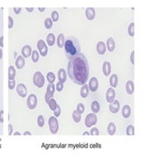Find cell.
Segmentation results:
<instances>
[{"mask_svg":"<svg viewBox=\"0 0 141 159\" xmlns=\"http://www.w3.org/2000/svg\"><path fill=\"white\" fill-rule=\"evenodd\" d=\"M68 74L70 79L78 85L86 83L89 77V65L86 57L82 53H79L68 63Z\"/></svg>","mask_w":141,"mask_h":159,"instance_id":"obj_1","label":"cell"},{"mask_svg":"<svg viewBox=\"0 0 141 159\" xmlns=\"http://www.w3.org/2000/svg\"><path fill=\"white\" fill-rule=\"evenodd\" d=\"M64 50L67 59H72L79 53H80L79 42L75 36L70 35L64 41Z\"/></svg>","mask_w":141,"mask_h":159,"instance_id":"obj_2","label":"cell"},{"mask_svg":"<svg viewBox=\"0 0 141 159\" xmlns=\"http://www.w3.org/2000/svg\"><path fill=\"white\" fill-rule=\"evenodd\" d=\"M33 81L35 87H37V88H42L45 83L44 76H43V74L41 73V72H36V73H35V74H34Z\"/></svg>","mask_w":141,"mask_h":159,"instance_id":"obj_3","label":"cell"},{"mask_svg":"<svg viewBox=\"0 0 141 159\" xmlns=\"http://www.w3.org/2000/svg\"><path fill=\"white\" fill-rule=\"evenodd\" d=\"M48 126H50V131L51 134H56L59 129V125H58V120L55 116H52L48 119Z\"/></svg>","mask_w":141,"mask_h":159,"instance_id":"obj_4","label":"cell"},{"mask_svg":"<svg viewBox=\"0 0 141 159\" xmlns=\"http://www.w3.org/2000/svg\"><path fill=\"white\" fill-rule=\"evenodd\" d=\"M96 123H97V117L95 113H90L85 119V124H86V126L88 127V128L94 126Z\"/></svg>","mask_w":141,"mask_h":159,"instance_id":"obj_5","label":"cell"},{"mask_svg":"<svg viewBox=\"0 0 141 159\" xmlns=\"http://www.w3.org/2000/svg\"><path fill=\"white\" fill-rule=\"evenodd\" d=\"M55 90H56V88H55L54 83H48V85L47 87V91H46V94H45V101L47 103L51 98H53Z\"/></svg>","mask_w":141,"mask_h":159,"instance_id":"obj_6","label":"cell"},{"mask_svg":"<svg viewBox=\"0 0 141 159\" xmlns=\"http://www.w3.org/2000/svg\"><path fill=\"white\" fill-rule=\"evenodd\" d=\"M37 49L40 52L41 56L46 57L48 54V47L43 40H39L37 42Z\"/></svg>","mask_w":141,"mask_h":159,"instance_id":"obj_7","label":"cell"},{"mask_svg":"<svg viewBox=\"0 0 141 159\" xmlns=\"http://www.w3.org/2000/svg\"><path fill=\"white\" fill-rule=\"evenodd\" d=\"M37 97L35 94H31V95L28 96V98L26 100V104H28V107L30 110L35 109L36 105H37Z\"/></svg>","mask_w":141,"mask_h":159,"instance_id":"obj_8","label":"cell"},{"mask_svg":"<svg viewBox=\"0 0 141 159\" xmlns=\"http://www.w3.org/2000/svg\"><path fill=\"white\" fill-rule=\"evenodd\" d=\"M99 83H98V80L95 77H92V79L90 80L89 84H88V88L89 90H91L92 92H95L98 89Z\"/></svg>","mask_w":141,"mask_h":159,"instance_id":"obj_9","label":"cell"},{"mask_svg":"<svg viewBox=\"0 0 141 159\" xmlns=\"http://www.w3.org/2000/svg\"><path fill=\"white\" fill-rule=\"evenodd\" d=\"M116 98V91L113 88H109L106 93V99L108 103H112Z\"/></svg>","mask_w":141,"mask_h":159,"instance_id":"obj_10","label":"cell"},{"mask_svg":"<svg viewBox=\"0 0 141 159\" xmlns=\"http://www.w3.org/2000/svg\"><path fill=\"white\" fill-rule=\"evenodd\" d=\"M16 90H17V93L19 94V96L20 97H26V94H28V90H26V86L24 85L22 83H19L16 88Z\"/></svg>","mask_w":141,"mask_h":159,"instance_id":"obj_11","label":"cell"},{"mask_svg":"<svg viewBox=\"0 0 141 159\" xmlns=\"http://www.w3.org/2000/svg\"><path fill=\"white\" fill-rule=\"evenodd\" d=\"M120 110V103L117 100H114L109 104V110L111 113H117Z\"/></svg>","mask_w":141,"mask_h":159,"instance_id":"obj_12","label":"cell"},{"mask_svg":"<svg viewBox=\"0 0 141 159\" xmlns=\"http://www.w3.org/2000/svg\"><path fill=\"white\" fill-rule=\"evenodd\" d=\"M102 72L106 77L109 76L111 73V64L109 61H105L102 65Z\"/></svg>","mask_w":141,"mask_h":159,"instance_id":"obj_13","label":"cell"},{"mask_svg":"<svg viewBox=\"0 0 141 159\" xmlns=\"http://www.w3.org/2000/svg\"><path fill=\"white\" fill-rule=\"evenodd\" d=\"M86 17L88 20H93L95 18V11L92 7H88L86 10Z\"/></svg>","mask_w":141,"mask_h":159,"instance_id":"obj_14","label":"cell"},{"mask_svg":"<svg viewBox=\"0 0 141 159\" xmlns=\"http://www.w3.org/2000/svg\"><path fill=\"white\" fill-rule=\"evenodd\" d=\"M96 50L99 55H103L106 52V44L103 42H99L96 45Z\"/></svg>","mask_w":141,"mask_h":159,"instance_id":"obj_15","label":"cell"},{"mask_svg":"<svg viewBox=\"0 0 141 159\" xmlns=\"http://www.w3.org/2000/svg\"><path fill=\"white\" fill-rule=\"evenodd\" d=\"M32 51L33 50L29 45H25V46L22 48V50H21V54H22L23 57H28L31 56Z\"/></svg>","mask_w":141,"mask_h":159,"instance_id":"obj_16","label":"cell"},{"mask_svg":"<svg viewBox=\"0 0 141 159\" xmlns=\"http://www.w3.org/2000/svg\"><path fill=\"white\" fill-rule=\"evenodd\" d=\"M57 77H58V80H59L60 82L62 83H64L66 81V79H67V74H66V72L64 71V69H59L58 71V74H57Z\"/></svg>","mask_w":141,"mask_h":159,"instance_id":"obj_17","label":"cell"},{"mask_svg":"<svg viewBox=\"0 0 141 159\" xmlns=\"http://www.w3.org/2000/svg\"><path fill=\"white\" fill-rule=\"evenodd\" d=\"M131 113H132V110H131V107L130 105H124L122 109V115L123 117L124 118V119H128V118H130L131 116Z\"/></svg>","mask_w":141,"mask_h":159,"instance_id":"obj_18","label":"cell"},{"mask_svg":"<svg viewBox=\"0 0 141 159\" xmlns=\"http://www.w3.org/2000/svg\"><path fill=\"white\" fill-rule=\"evenodd\" d=\"M15 66L18 69H22L25 66V59L22 56H19L15 61Z\"/></svg>","mask_w":141,"mask_h":159,"instance_id":"obj_19","label":"cell"},{"mask_svg":"<svg viewBox=\"0 0 141 159\" xmlns=\"http://www.w3.org/2000/svg\"><path fill=\"white\" fill-rule=\"evenodd\" d=\"M89 94V88H88V85L86 84H84L81 87V89H80V96H81L82 98H86L88 96Z\"/></svg>","mask_w":141,"mask_h":159,"instance_id":"obj_20","label":"cell"},{"mask_svg":"<svg viewBox=\"0 0 141 159\" xmlns=\"http://www.w3.org/2000/svg\"><path fill=\"white\" fill-rule=\"evenodd\" d=\"M126 92L129 95H132L133 92H134V83H133L132 81H128L127 83H126Z\"/></svg>","mask_w":141,"mask_h":159,"instance_id":"obj_21","label":"cell"},{"mask_svg":"<svg viewBox=\"0 0 141 159\" xmlns=\"http://www.w3.org/2000/svg\"><path fill=\"white\" fill-rule=\"evenodd\" d=\"M107 48H108L109 51H110V52L114 51V50H115V48H116V43H115V41H114L113 38L109 37L108 41H107Z\"/></svg>","mask_w":141,"mask_h":159,"instance_id":"obj_22","label":"cell"},{"mask_svg":"<svg viewBox=\"0 0 141 159\" xmlns=\"http://www.w3.org/2000/svg\"><path fill=\"white\" fill-rule=\"evenodd\" d=\"M109 84H110V86L112 87V88H116V86H117L118 84V77L116 74H112V75L110 76V79H109Z\"/></svg>","mask_w":141,"mask_h":159,"instance_id":"obj_23","label":"cell"},{"mask_svg":"<svg viewBox=\"0 0 141 159\" xmlns=\"http://www.w3.org/2000/svg\"><path fill=\"white\" fill-rule=\"evenodd\" d=\"M64 41H65V38H64V34H60L57 37V46L58 48H64Z\"/></svg>","mask_w":141,"mask_h":159,"instance_id":"obj_24","label":"cell"},{"mask_svg":"<svg viewBox=\"0 0 141 159\" xmlns=\"http://www.w3.org/2000/svg\"><path fill=\"white\" fill-rule=\"evenodd\" d=\"M16 76V70L14 68V66H10L8 68V79L9 80H14Z\"/></svg>","mask_w":141,"mask_h":159,"instance_id":"obj_25","label":"cell"},{"mask_svg":"<svg viewBox=\"0 0 141 159\" xmlns=\"http://www.w3.org/2000/svg\"><path fill=\"white\" fill-rule=\"evenodd\" d=\"M55 42H56V37L53 34H48V36H47V43L48 46H53L55 44Z\"/></svg>","mask_w":141,"mask_h":159,"instance_id":"obj_26","label":"cell"},{"mask_svg":"<svg viewBox=\"0 0 141 159\" xmlns=\"http://www.w3.org/2000/svg\"><path fill=\"white\" fill-rule=\"evenodd\" d=\"M116 125L114 124L113 122L109 123V126H108V132H109V135H114V134H116Z\"/></svg>","mask_w":141,"mask_h":159,"instance_id":"obj_27","label":"cell"},{"mask_svg":"<svg viewBox=\"0 0 141 159\" xmlns=\"http://www.w3.org/2000/svg\"><path fill=\"white\" fill-rule=\"evenodd\" d=\"M91 109L93 110L94 113H97L100 112V109H101V106H100V103L97 102V101H94L91 104Z\"/></svg>","mask_w":141,"mask_h":159,"instance_id":"obj_28","label":"cell"},{"mask_svg":"<svg viewBox=\"0 0 141 159\" xmlns=\"http://www.w3.org/2000/svg\"><path fill=\"white\" fill-rule=\"evenodd\" d=\"M72 119H73L74 122L79 123L80 120H81V114L78 112L77 110H74V112H72Z\"/></svg>","mask_w":141,"mask_h":159,"instance_id":"obj_29","label":"cell"},{"mask_svg":"<svg viewBox=\"0 0 141 159\" xmlns=\"http://www.w3.org/2000/svg\"><path fill=\"white\" fill-rule=\"evenodd\" d=\"M128 34L130 36H134L135 35V25L134 23H131L128 28Z\"/></svg>","mask_w":141,"mask_h":159,"instance_id":"obj_30","label":"cell"},{"mask_svg":"<svg viewBox=\"0 0 141 159\" xmlns=\"http://www.w3.org/2000/svg\"><path fill=\"white\" fill-rule=\"evenodd\" d=\"M47 80L48 81V83H54L55 80H56V75L54 73L52 72H50V73H47Z\"/></svg>","mask_w":141,"mask_h":159,"instance_id":"obj_31","label":"cell"},{"mask_svg":"<svg viewBox=\"0 0 141 159\" xmlns=\"http://www.w3.org/2000/svg\"><path fill=\"white\" fill-rule=\"evenodd\" d=\"M48 106H50V110H54L56 108H57V101H56L55 99H53V98H51V99L48 101Z\"/></svg>","mask_w":141,"mask_h":159,"instance_id":"obj_32","label":"cell"},{"mask_svg":"<svg viewBox=\"0 0 141 159\" xmlns=\"http://www.w3.org/2000/svg\"><path fill=\"white\" fill-rule=\"evenodd\" d=\"M134 134H135L134 126H132V125L128 126L127 128H126V134H127V135H134Z\"/></svg>","mask_w":141,"mask_h":159,"instance_id":"obj_33","label":"cell"},{"mask_svg":"<svg viewBox=\"0 0 141 159\" xmlns=\"http://www.w3.org/2000/svg\"><path fill=\"white\" fill-rule=\"evenodd\" d=\"M44 26L47 29H50L53 26V21L51 20V19H50V18L46 19V20H44Z\"/></svg>","mask_w":141,"mask_h":159,"instance_id":"obj_34","label":"cell"},{"mask_svg":"<svg viewBox=\"0 0 141 159\" xmlns=\"http://www.w3.org/2000/svg\"><path fill=\"white\" fill-rule=\"evenodd\" d=\"M31 56H32V60H33L34 63H37L38 60H39V53H38V51H36V50H33Z\"/></svg>","mask_w":141,"mask_h":159,"instance_id":"obj_35","label":"cell"},{"mask_svg":"<svg viewBox=\"0 0 141 159\" xmlns=\"http://www.w3.org/2000/svg\"><path fill=\"white\" fill-rule=\"evenodd\" d=\"M37 124H38V126L40 127H42L43 126H44V124H45L44 117L42 116V115L38 116V118H37Z\"/></svg>","mask_w":141,"mask_h":159,"instance_id":"obj_36","label":"cell"},{"mask_svg":"<svg viewBox=\"0 0 141 159\" xmlns=\"http://www.w3.org/2000/svg\"><path fill=\"white\" fill-rule=\"evenodd\" d=\"M59 19V14L57 11H53L51 13V20L54 21V22H57Z\"/></svg>","mask_w":141,"mask_h":159,"instance_id":"obj_37","label":"cell"},{"mask_svg":"<svg viewBox=\"0 0 141 159\" xmlns=\"http://www.w3.org/2000/svg\"><path fill=\"white\" fill-rule=\"evenodd\" d=\"M77 112L80 113V114H82L84 112H85V105L83 104V103H79L77 106Z\"/></svg>","mask_w":141,"mask_h":159,"instance_id":"obj_38","label":"cell"},{"mask_svg":"<svg viewBox=\"0 0 141 159\" xmlns=\"http://www.w3.org/2000/svg\"><path fill=\"white\" fill-rule=\"evenodd\" d=\"M55 88H56V89H57V91H58V92H61V91L64 89V83L58 81V82L57 83V85H55Z\"/></svg>","mask_w":141,"mask_h":159,"instance_id":"obj_39","label":"cell"},{"mask_svg":"<svg viewBox=\"0 0 141 159\" xmlns=\"http://www.w3.org/2000/svg\"><path fill=\"white\" fill-rule=\"evenodd\" d=\"M54 112V116L56 117V118H57V117H59L60 116V114H61V108H60V106L59 105H57V108L53 110Z\"/></svg>","mask_w":141,"mask_h":159,"instance_id":"obj_40","label":"cell"},{"mask_svg":"<svg viewBox=\"0 0 141 159\" xmlns=\"http://www.w3.org/2000/svg\"><path fill=\"white\" fill-rule=\"evenodd\" d=\"M15 85H16V82H15V80H9L8 81V88L9 89H13L15 88Z\"/></svg>","mask_w":141,"mask_h":159,"instance_id":"obj_41","label":"cell"},{"mask_svg":"<svg viewBox=\"0 0 141 159\" xmlns=\"http://www.w3.org/2000/svg\"><path fill=\"white\" fill-rule=\"evenodd\" d=\"M91 135H94V136H97L99 135V130L98 128H96V127H94V128L91 129V131L89 132Z\"/></svg>","mask_w":141,"mask_h":159,"instance_id":"obj_42","label":"cell"},{"mask_svg":"<svg viewBox=\"0 0 141 159\" xmlns=\"http://www.w3.org/2000/svg\"><path fill=\"white\" fill-rule=\"evenodd\" d=\"M13 24H14V22H13V18H12L11 16H9L8 17V28H12L13 26Z\"/></svg>","mask_w":141,"mask_h":159,"instance_id":"obj_43","label":"cell"},{"mask_svg":"<svg viewBox=\"0 0 141 159\" xmlns=\"http://www.w3.org/2000/svg\"><path fill=\"white\" fill-rule=\"evenodd\" d=\"M13 125L10 124L8 126V135H12V134H13Z\"/></svg>","mask_w":141,"mask_h":159,"instance_id":"obj_44","label":"cell"},{"mask_svg":"<svg viewBox=\"0 0 141 159\" xmlns=\"http://www.w3.org/2000/svg\"><path fill=\"white\" fill-rule=\"evenodd\" d=\"M134 57H135V52L132 51V54H131V62H132V65L135 64V60H134Z\"/></svg>","mask_w":141,"mask_h":159,"instance_id":"obj_45","label":"cell"},{"mask_svg":"<svg viewBox=\"0 0 141 159\" xmlns=\"http://www.w3.org/2000/svg\"><path fill=\"white\" fill-rule=\"evenodd\" d=\"M13 12H14V13L19 14V13H21V8H19V7H14V8H13Z\"/></svg>","mask_w":141,"mask_h":159,"instance_id":"obj_46","label":"cell"},{"mask_svg":"<svg viewBox=\"0 0 141 159\" xmlns=\"http://www.w3.org/2000/svg\"><path fill=\"white\" fill-rule=\"evenodd\" d=\"M0 122L1 123L4 122V110H0Z\"/></svg>","mask_w":141,"mask_h":159,"instance_id":"obj_47","label":"cell"},{"mask_svg":"<svg viewBox=\"0 0 141 159\" xmlns=\"http://www.w3.org/2000/svg\"><path fill=\"white\" fill-rule=\"evenodd\" d=\"M0 47H1V48L4 47V36H3V35L0 37Z\"/></svg>","mask_w":141,"mask_h":159,"instance_id":"obj_48","label":"cell"},{"mask_svg":"<svg viewBox=\"0 0 141 159\" xmlns=\"http://www.w3.org/2000/svg\"><path fill=\"white\" fill-rule=\"evenodd\" d=\"M26 12H28V13H32V12L34 11V8L33 7H29V8L28 7H26Z\"/></svg>","mask_w":141,"mask_h":159,"instance_id":"obj_49","label":"cell"},{"mask_svg":"<svg viewBox=\"0 0 141 159\" xmlns=\"http://www.w3.org/2000/svg\"><path fill=\"white\" fill-rule=\"evenodd\" d=\"M3 57V50L2 49H0V59Z\"/></svg>","mask_w":141,"mask_h":159,"instance_id":"obj_50","label":"cell"},{"mask_svg":"<svg viewBox=\"0 0 141 159\" xmlns=\"http://www.w3.org/2000/svg\"><path fill=\"white\" fill-rule=\"evenodd\" d=\"M31 134H31L30 132H28V131H26V132H24V135H31Z\"/></svg>","mask_w":141,"mask_h":159,"instance_id":"obj_51","label":"cell"},{"mask_svg":"<svg viewBox=\"0 0 141 159\" xmlns=\"http://www.w3.org/2000/svg\"><path fill=\"white\" fill-rule=\"evenodd\" d=\"M39 11H40V12H44L45 11V8H42V7H39Z\"/></svg>","mask_w":141,"mask_h":159,"instance_id":"obj_52","label":"cell"},{"mask_svg":"<svg viewBox=\"0 0 141 159\" xmlns=\"http://www.w3.org/2000/svg\"><path fill=\"white\" fill-rule=\"evenodd\" d=\"M89 132H83V135H89Z\"/></svg>","mask_w":141,"mask_h":159,"instance_id":"obj_53","label":"cell"},{"mask_svg":"<svg viewBox=\"0 0 141 159\" xmlns=\"http://www.w3.org/2000/svg\"><path fill=\"white\" fill-rule=\"evenodd\" d=\"M20 132H14V135H20Z\"/></svg>","mask_w":141,"mask_h":159,"instance_id":"obj_54","label":"cell"}]
</instances>
